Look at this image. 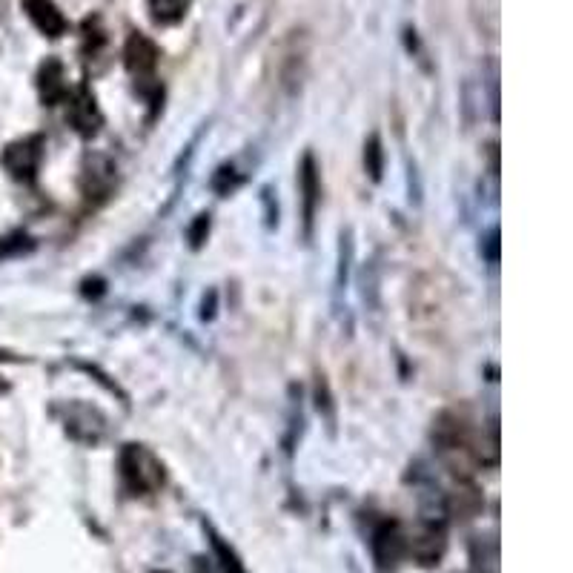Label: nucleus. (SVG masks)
Wrapping results in <instances>:
<instances>
[{
    "label": "nucleus",
    "mask_w": 573,
    "mask_h": 573,
    "mask_svg": "<svg viewBox=\"0 0 573 573\" xmlns=\"http://www.w3.org/2000/svg\"><path fill=\"white\" fill-rule=\"evenodd\" d=\"M23 9H26L29 21L35 23L46 38H61L69 29L64 12L52 0H23Z\"/></svg>",
    "instance_id": "39448f33"
},
{
    "label": "nucleus",
    "mask_w": 573,
    "mask_h": 573,
    "mask_svg": "<svg viewBox=\"0 0 573 573\" xmlns=\"http://www.w3.org/2000/svg\"><path fill=\"white\" fill-rule=\"evenodd\" d=\"M192 0H149V12H152V21L172 26V23L184 21L187 9H190Z\"/></svg>",
    "instance_id": "1a4fd4ad"
},
{
    "label": "nucleus",
    "mask_w": 573,
    "mask_h": 573,
    "mask_svg": "<svg viewBox=\"0 0 573 573\" xmlns=\"http://www.w3.org/2000/svg\"><path fill=\"white\" fill-rule=\"evenodd\" d=\"M158 58H161L158 46L149 41L147 35H141V32L129 35L127 46H124V64L135 78H149L158 66Z\"/></svg>",
    "instance_id": "20e7f679"
},
{
    "label": "nucleus",
    "mask_w": 573,
    "mask_h": 573,
    "mask_svg": "<svg viewBox=\"0 0 573 573\" xmlns=\"http://www.w3.org/2000/svg\"><path fill=\"white\" fill-rule=\"evenodd\" d=\"M161 573H164V571H161Z\"/></svg>",
    "instance_id": "ddd939ff"
},
{
    "label": "nucleus",
    "mask_w": 573,
    "mask_h": 573,
    "mask_svg": "<svg viewBox=\"0 0 573 573\" xmlns=\"http://www.w3.org/2000/svg\"><path fill=\"white\" fill-rule=\"evenodd\" d=\"M0 390H3V384H0Z\"/></svg>",
    "instance_id": "f8f14e48"
},
{
    "label": "nucleus",
    "mask_w": 573,
    "mask_h": 573,
    "mask_svg": "<svg viewBox=\"0 0 573 573\" xmlns=\"http://www.w3.org/2000/svg\"><path fill=\"white\" fill-rule=\"evenodd\" d=\"M215 553H218V559H221V568H224V573H247L244 568H241V562H238V556H235L221 539H215Z\"/></svg>",
    "instance_id": "9b49d317"
},
{
    "label": "nucleus",
    "mask_w": 573,
    "mask_h": 573,
    "mask_svg": "<svg viewBox=\"0 0 573 573\" xmlns=\"http://www.w3.org/2000/svg\"><path fill=\"white\" fill-rule=\"evenodd\" d=\"M38 89H41L43 104H49V107L66 101L69 86H66L64 66L58 64V61H46V64L41 66V75H38Z\"/></svg>",
    "instance_id": "0eeeda50"
},
{
    "label": "nucleus",
    "mask_w": 573,
    "mask_h": 573,
    "mask_svg": "<svg viewBox=\"0 0 573 573\" xmlns=\"http://www.w3.org/2000/svg\"><path fill=\"white\" fill-rule=\"evenodd\" d=\"M43 141L41 138H23L9 144L3 152V167L12 172V178L18 181H32V175L41 167Z\"/></svg>",
    "instance_id": "f03ea898"
},
{
    "label": "nucleus",
    "mask_w": 573,
    "mask_h": 573,
    "mask_svg": "<svg viewBox=\"0 0 573 573\" xmlns=\"http://www.w3.org/2000/svg\"><path fill=\"white\" fill-rule=\"evenodd\" d=\"M69 98V109H66V121L75 127V132H81V135H95L98 129H101V109L95 104V98H92V92L89 89H78V92H72V95H66Z\"/></svg>",
    "instance_id": "7ed1b4c3"
},
{
    "label": "nucleus",
    "mask_w": 573,
    "mask_h": 573,
    "mask_svg": "<svg viewBox=\"0 0 573 573\" xmlns=\"http://www.w3.org/2000/svg\"><path fill=\"white\" fill-rule=\"evenodd\" d=\"M445 531L436 525H427L425 531H419L410 539V553L422 562V565H436L445 553Z\"/></svg>",
    "instance_id": "423d86ee"
},
{
    "label": "nucleus",
    "mask_w": 573,
    "mask_h": 573,
    "mask_svg": "<svg viewBox=\"0 0 573 573\" xmlns=\"http://www.w3.org/2000/svg\"><path fill=\"white\" fill-rule=\"evenodd\" d=\"M373 548H376V556H379V562L382 565H393L404 551V536L399 531V525L396 522H387L379 528L376 533V542H373Z\"/></svg>",
    "instance_id": "6e6552de"
},
{
    "label": "nucleus",
    "mask_w": 573,
    "mask_h": 573,
    "mask_svg": "<svg viewBox=\"0 0 573 573\" xmlns=\"http://www.w3.org/2000/svg\"><path fill=\"white\" fill-rule=\"evenodd\" d=\"M121 476L132 493H152L164 485V467L147 447L127 445L121 453Z\"/></svg>",
    "instance_id": "f257e3e1"
},
{
    "label": "nucleus",
    "mask_w": 573,
    "mask_h": 573,
    "mask_svg": "<svg viewBox=\"0 0 573 573\" xmlns=\"http://www.w3.org/2000/svg\"><path fill=\"white\" fill-rule=\"evenodd\" d=\"M319 195V187H316V170H313V161L307 158L304 164V201H307V218L313 215V201Z\"/></svg>",
    "instance_id": "9d476101"
}]
</instances>
